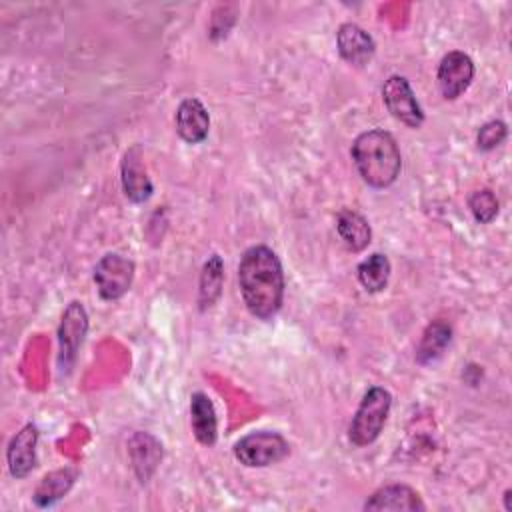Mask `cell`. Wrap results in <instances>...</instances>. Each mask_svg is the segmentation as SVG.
<instances>
[{
  "label": "cell",
  "instance_id": "1",
  "mask_svg": "<svg viewBox=\"0 0 512 512\" xmlns=\"http://www.w3.org/2000/svg\"><path fill=\"white\" fill-rule=\"evenodd\" d=\"M238 282L248 312L260 320L272 318L284 300V272L274 250L252 246L238 264Z\"/></svg>",
  "mask_w": 512,
  "mask_h": 512
},
{
  "label": "cell",
  "instance_id": "2",
  "mask_svg": "<svg viewBox=\"0 0 512 512\" xmlns=\"http://www.w3.org/2000/svg\"><path fill=\"white\" fill-rule=\"evenodd\" d=\"M352 160L362 180L372 188L394 184L402 168V156L390 132L374 128L362 132L352 144Z\"/></svg>",
  "mask_w": 512,
  "mask_h": 512
},
{
  "label": "cell",
  "instance_id": "3",
  "mask_svg": "<svg viewBox=\"0 0 512 512\" xmlns=\"http://www.w3.org/2000/svg\"><path fill=\"white\" fill-rule=\"evenodd\" d=\"M390 406H392V396L388 390H384L382 386L368 388L350 422V428H348L350 442L354 446L372 444L380 436L386 424Z\"/></svg>",
  "mask_w": 512,
  "mask_h": 512
},
{
  "label": "cell",
  "instance_id": "4",
  "mask_svg": "<svg viewBox=\"0 0 512 512\" xmlns=\"http://www.w3.org/2000/svg\"><path fill=\"white\" fill-rule=\"evenodd\" d=\"M290 452V444L278 432L258 430L250 432L234 444V456L240 464L250 468H262L284 460Z\"/></svg>",
  "mask_w": 512,
  "mask_h": 512
},
{
  "label": "cell",
  "instance_id": "5",
  "mask_svg": "<svg viewBox=\"0 0 512 512\" xmlns=\"http://www.w3.org/2000/svg\"><path fill=\"white\" fill-rule=\"evenodd\" d=\"M134 278V262L120 254H106L94 268V282L104 300L122 298Z\"/></svg>",
  "mask_w": 512,
  "mask_h": 512
},
{
  "label": "cell",
  "instance_id": "6",
  "mask_svg": "<svg viewBox=\"0 0 512 512\" xmlns=\"http://www.w3.org/2000/svg\"><path fill=\"white\" fill-rule=\"evenodd\" d=\"M382 100L388 112L406 124L408 128H420L424 122V112L404 76H390L382 86Z\"/></svg>",
  "mask_w": 512,
  "mask_h": 512
},
{
  "label": "cell",
  "instance_id": "7",
  "mask_svg": "<svg viewBox=\"0 0 512 512\" xmlns=\"http://www.w3.org/2000/svg\"><path fill=\"white\" fill-rule=\"evenodd\" d=\"M88 330V314L80 302H70L68 308L62 314V322L58 328V340H60V368L70 370L76 352L86 336Z\"/></svg>",
  "mask_w": 512,
  "mask_h": 512
},
{
  "label": "cell",
  "instance_id": "8",
  "mask_svg": "<svg viewBox=\"0 0 512 512\" xmlns=\"http://www.w3.org/2000/svg\"><path fill=\"white\" fill-rule=\"evenodd\" d=\"M474 78V62L468 54L452 50L438 64V88L446 100H456Z\"/></svg>",
  "mask_w": 512,
  "mask_h": 512
},
{
  "label": "cell",
  "instance_id": "9",
  "mask_svg": "<svg viewBox=\"0 0 512 512\" xmlns=\"http://www.w3.org/2000/svg\"><path fill=\"white\" fill-rule=\"evenodd\" d=\"M36 444H38V428L34 424H26L16 436L10 440L6 450L8 470L14 478H26L36 466Z\"/></svg>",
  "mask_w": 512,
  "mask_h": 512
},
{
  "label": "cell",
  "instance_id": "10",
  "mask_svg": "<svg viewBox=\"0 0 512 512\" xmlns=\"http://www.w3.org/2000/svg\"><path fill=\"white\" fill-rule=\"evenodd\" d=\"M336 46L340 56L352 66H364L374 56L376 44L372 36L358 24L346 22L336 32Z\"/></svg>",
  "mask_w": 512,
  "mask_h": 512
},
{
  "label": "cell",
  "instance_id": "11",
  "mask_svg": "<svg viewBox=\"0 0 512 512\" xmlns=\"http://www.w3.org/2000/svg\"><path fill=\"white\" fill-rule=\"evenodd\" d=\"M210 130V116L198 98H186L176 110V132L188 144H200Z\"/></svg>",
  "mask_w": 512,
  "mask_h": 512
},
{
  "label": "cell",
  "instance_id": "12",
  "mask_svg": "<svg viewBox=\"0 0 512 512\" xmlns=\"http://www.w3.org/2000/svg\"><path fill=\"white\" fill-rule=\"evenodd\" d=\"M122 188L124 194L132 200V202H144L152 196V182L146 174L144 162H142V152L138 146H132L130 150H126L124 158H122Z\"/></svg>",
  "mask_w": 512,
  "mask_h": 512
},
{
  "label": "cell",
  "instance_id": "13",
  "mask_svg": "<svg viewBox=\"0 0 512 512\" xmlns=\"http://www.w3.org/2000/svg\"><path fill=\"white\" fill-rule=\"evenodd\" d=\"M424 502L416 490L406 484H388L378 488L366 502L364 510H424Z\"/></svg>",
  "mask_w": 512,
  "mask_h": 512
},
{
  "label": "cell",
  "instance_id": "14",
  "mask_svg": "<svg viewBox=\"0 0 512 512\" xmlns=\"http://www.w3.org/2000/svg\"><path fill=\"white\" fill-rule=\"evenodd\" d=\"M190 424L196 440L204 446H212L218 438V420H216V410L212 400L196 392L190 398Z\"/></svg>",
  "mask_w": 512,
  "mask_h": 512
},
{
  "label": "cell",
  "instance_id": "15",
  "mask_svg": "<svg viewBox=\"0 0 512 512\" xmlns=\"http://www.w3.org/2000/svg\"><path fill=\"white\" fill-rule=\"evenodd\" d=\"M336 228L342 242L352 252H362L370 244V238H372L370 224L362 214L354 210H342L336 218Z\"/></svg>",
  "mask_w": 512,
  "mask_h": 512
},
{
  "label": "cell",
  "instance_id": "16",
  "mask_svg": "<svg viewBox=\"0 0 512 512\" xmlns=\"http://www.w3.org/2000/svg\"><path fill=\"white\" fill-rule=\"evenodd\" d=\"M74 480H76V470L72 468H60L46 474L32 496L34 504L40 508L56 504L60 498H64L70 492Z\"/></svg>",
  "mask_w": 512,
  "mask_h": 512
},
{
  "label": "cell",
  "instance_id": "17",
  "mask_svg": "<svg viewBox=\"0 0 512 512\" xmlns=\"http://www.w3.org/2000/svg\"><path fill=\"white\" fill-rule=\"evenodd\" d=\"M452 338V330L446 322H432L428 324V328L422 334V340L418 344L416 350V360L420 364H434L446 350V346L450 344Z\"/></svg>",
  "mask_w": 512,
  "mask_h": 512
},
{
  "label": "cell",
  "instance_id": "18",
  "mask_svg": "<svg viewBox=\"0 0 512 512\" xmlns=\"http://www.w3.org/2000/svg\"><path fill=\"white\" fill-rule=\"evenodd\" d=\"M356 272L364 290L380 292L386 288L390 278V260L380 252H374L358 264Z\"/></svg>",
  "mask_w": 512,
  "mask_h": 512
},
{
  "label": "cell",
  "instance_id": "19",
  "mask_svg": "<svg viewBox=\"0 0 512 512\" xmlns=\"http://www.w3.org/2000/svg\"><path fill=\"white\" fill-rule=\"evenodd\" d=\"M222 278H224L222 258L218 254H212L204 262V268H202V274H200V296H198V302H200L202 310L210 308L218 300V296L222 292Z\"/></svg>",
  "mask_w": 512,
  "mask_h": 512
},
{
  "label": "cell",
  "instance_id": "20",
  "mask_svg": "<svg viewBox=\"0 0 512 512\" xmlns=\"http://www.w3.org/2000/svg\"><path fill=\"white\" fill-rule=\"evenodd\" d=\"M468 206L474 214V218L480 222V224H488L496 218L498 214V200L494 196L492 190L488 188H482V190H476L470 200H468Z\"/></svg>",
  "mask_w": 512,
  "mask_h": 512
},
{
  "label": "cell",
  "instance_id": "21",
  "mask_svg": "<svg viewBox=\"0 0 512 512\" xmlns=\"http://www.w3.org/2000/svg\"><path fill=\"white\" fill-rule=\"evenodd\" d=\"M508 130L506 124L500 120H490L486 124L480 126L478 136H476V144L480 150H494L496 146H500L506 138Z\"/></svg>",
  "mask_w": 512,
  "mask_h": 512
},
{
  "label": "cell",
  "instance_id": "22",
  "mask_svg": "<svg viewBox=\"0 0 512 512\" xmlns=\"http://www.w3.org/2000/svg\"><path fill=\"white\" fill-rule=\"evenodd\" d=\"M504 500H506L504 508H506V510H512V504H510V490H506V492H504Z\"/></svg>",
  "mask_w": 512,
  "mask_h": 512
}]
</instances>
